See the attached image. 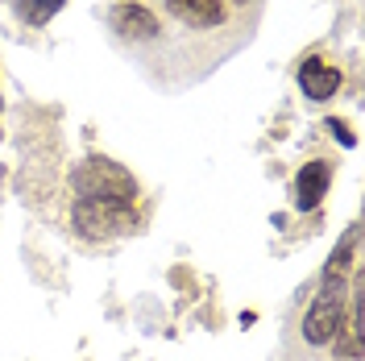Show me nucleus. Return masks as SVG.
Listing matches in <instances>:
<instances>
[{
  "label": "nucleus",
  "instance_id": "20e7f679",
  "mask_svg": "<svg viewBox=\"0 0 365 361\" xmlns=\"http://www.w3.org/2000/svg\"><path fill=\"white\" fill-rule=\"evenodd\" d=\"M328 183H332V166L328 162H303V171H299V179H295V203L303 212L316 208L328 195Z\"/></svg>",
  "mask_w": 365,
  "mask_h": 361
},
{
  "label": "nucleus",
  "instance_id": "39448f33",
  "mask_svg": "<svg viewBox=\"0 0 365 361\" xmlns=\"http://www.w3.org/2000/svg\"><path fill=\"white\" fill-rule=\"evenodd\" d=\"M299 83H303V91L312 100H328V96H336V88H341V71L328 67L324 59H307L299 67Z\"/></svg>",
  "mask_w": 365,
  "mask_h": 361
},
{
  "label": "nucleus",
  "instance_id": "f257e3e1",
  "mask_svg": "<svg viewBox=\"0 0 365 361\" xmlns=\"http://www.w3.org/2000/svg\"><path fill=\"white\" fill-rule=\"evenodd\" d=\"M75 187L83 200H108V203H133L137 183L125 166H116L108 158H88L75 175Z\"/></svg>",
  "mask_w": 365,
  "mask_h": 361
},
{
  "label": "nucleus",
  "instance_id": "7ed1b4c3",
  "mask_svg": "<svg viewBox=\"0 0 365 361\" xmlns=\"http://www.w3.org/2000/svg\"><path fill=\"white\" fill-rule=\"evenodd\" d=\"M341 324H344V287L341 283H324V291L316 295L312 312L303 320V337L312 345H332L341 337Z\"/></svg>",
  "mask_w": 365,
  "mask_h": 361
},
{
  "label": "nucleus",
  "instance_id": "423d86ee",
  "mask_svg": "<svg viewBox=\"0 0 365 361\" xmlns=\"http://www.w3.org/2000/svg\"><path fill=\"white\" fill-rule=\"evenodd\" d=\"M113 25L129 38V42H150V38H158V21H154V13L141 9V4H120V9L113 13Z\"/></svg>",
  "mask_w": 365,
  "mask_h": 361
},
{
  "label": "nucleus",
  "instance_id": "f03ea898",
  "mask_svg": "<svg viewBox=\"0 0 365 361\" xmlns=\"http://www.w3.org/2000/svg\"><path fill=\"white\" fill-rule=\"evenodd\" d=\"M137 225L133 203H108V200H79L75 203V228L100 241V237H116V233H129Z\"/></svg>",
  "mask_w": 365,
  "mask_h": 361
},
{
  "label": "nucleus",
  "instance_id": "9d476101",
  "mask_svg": "<svg viewBox=\"0 0 365 361\" xmlns=\"http://www.w3.org/2000/svg\"><path fill=\"white\" fill-rule=\"evenodd\" d=\"M341 328H344V337L336 340V349H341L349 361H357L361 357V307H353V320L341 324Z\"/></svg>",
  "mask_w": 365,
  "mask_h": 361
},
{
  "label": "nucleus",
  "instance_id": "1a4fd4ad",
  "mask_svg": "<svg viewBox=\"0 0 365 361\" xmlns=\"http://www.w3.org/2000/svg\"><path fill=\"white\" fill-rule=\"evenodd\" d=\"M353 245H357V233H349L341 241V249L328 258V266H324V283H341L344 270H349V258H353Z\"/></svg>",
  "mask_w": 365,
  "mask_h": 361
},
{
  "label": "nucleus",
  "instance_id": "0eeeda50",
  "mask_svg": "<svg viewBox=\"0 0 365 361\" xmlns=\"http://www.w3.org/2000/svg\"><path fill=\"white\" fill-rule=\"evenodd\" d=\"M166 4L191 25H220L225 21V4L220 0H166Z\"/></svg>",
  "mask_w": 365,
  "mask_h": 361
},
{
  "label": "nucleus",
  "instance_id": "6e6552de",
  "mask_svg": "<svg viewBox=\"0 0 365 361\" xmlns=\"http://www.w3.org/2000/svg\"><path fill=\"white\" fill-rule=\"evenodd\" d=\"M67 0H17V13L25 25H46Z\"/></svg>",
  "mask_w": 365,
  "mask_h": 361
}]
</instances>
